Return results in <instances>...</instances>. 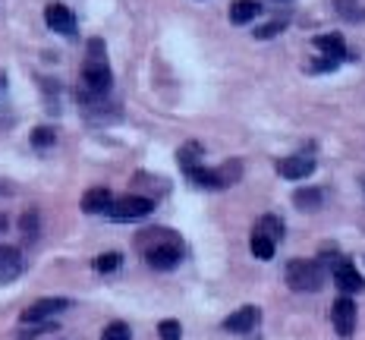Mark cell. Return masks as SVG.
<instances>
[{"label": "cell", "instance_id": "1", "mask_svg": "<svg viewBox=\"0 0 365 340\" xmlns=\"http://www.w3.org/2000/svg\"><path fill=\"white\" fill-rule=\"evenodd\" d=\"M135 246H139V252L145 255V262L155 271H173L182 262V252H186V249H182V239L173 230H164V227H151V230H145L139 239H135Z\"/></svg>", "mask_w": 365, "mask_h": 340}, {"label": "cell", "instance_id": "2", "mask_svg": "<svg viewBox=\"0 0 365 340\" xmlns=\"http://www.w3.org/2000/svg\"><path fill=\"white\" fill-rule=\"evenodd\" d=\"M82 86H86V92L95 95V98H108L110 88H113L108 48H104L101 38H91L88 41V57H86V63H82Z\"/></svg>", "mask_w": 365, "mask_h": 340}, {"label": "cell", "instance_id": "3", "mask_svg": "<svg viewBox=\"0 0 365 340\" xmlns=\"http://www.w3.org/2000/svg\"><path fill=\"white\" fill-rule=\"evenodd\" d=\"M284 274H287V287L296 293H318L324 287V268L312 259H293Z\"/></svg>", "mask_w": 365, "mask_h": 340}, {"label": "cell", "instance_id": "4", "mask_svg": "<svg viewBox=\"0 0 365 340\" xmlns=\"http://www.w3.org/2000/svg\"><path fill=\"white\" fill-rule=\"evenodd\" d=\"M240 173H242V164L237 161V158H230L224 168H205V164H202V168L189 170L186 177L192 180L195 186H202V189H227V186L237 183Z\"/></svg>", "mask_w": 365, "mask_h": 340}, {"label": "cell", "instance_id": "5", "mask_svg": "<svg viewBox=\"0 0 365 340\" xmlns=\"http://www.w3.org/2000/svg\"><path fill=\"white\" fill-rule=\"evenodd\" d=\"M151 211H155V199H148V195H123V199H113L108 217L123 224V221H142Z\"/></svg>", "mask_w": 365, "mask_h": 340}, {"label": "cell", "instance_id": "6", "mask_svg": "<svg viewBox=\"0 0 365 340\" xmlns=\"http://www.w3.org/2000/svg\"><path fill=\"white\" fill-rule=\"evenodd\" d=\"M66 309H70V299H63V297H44V299H35L29 309H22L19 321L22 324H44L48 319H54V315L66 312Z\"/></svg>", "mask_w": 365, "mask_h": 340}, {"label": "cell", "instance_id": "7", "mask_svg": "<svg viewBox=\"0 0 365 340\" xmlns=\"http://www.w3.org/2000/svg\"><path fill=\"white\" fill-rule=\"evenodd\" d=\"M331 277H334V284H337V290L344 293V297H353V293H359L362 287H365L362 274L353 268V262L344 259V255H340V259L331 264Z\"/></svg>", "mask_w": 365, "mask_h": 340}, {"label": "cell", "instance_id": "8", "mask_svg": "<svg viewBox=\"0 0 365 340\" xmlns=\"http://www.w3.org/2000/svg\"><path fill=\"white\" fill-rule=\"evenodd\" d=\"M258 321H262V309L258 306H242L237 312H230L224 321H220V328L227 331V334H252L258 328Z\"/></svg>", "mask_w": 365, "mask_h": 340}, {"label": "cell", "instance_id": "9", "mask_svg": "<svg viewBox=\"0 0 365 340\" xmlns=\"http://www.w3.org/2000/svg\"><path fill=\"white\" fill-rule=\"evenodd\" d=\"M356 302L349 297H340L337 302L331 306V321H334V331H337L340 337H353L356 334Z\"/></svg>", "mask_w": 365, "mask_h": 340}, {"label": "cell", "instance_id": "10", "mask_svg": "<svg viewBox=\"0 0 365 340\" xmlns=\"http://www.w3.org/2000/svg\"><path fill=\"white\" fill-rule=\"evenodd\" d=\"M315 158L312 155H290V158H280V164H277V173L284 180H296V183H299V180H309L312 173H315Z\"/></svg>", "mask_w": 365, "mask_h": 340}, {"label": "cell", "instance_id": "11", "mask_svg": "<svg viewBox=\"0 0 365 340\" xmlns=\"http://www.w3.org/2000/svg\"><path fill=\"white\" fill-rule=\"evenodd\" d=\"M44 22H48L51 32H57V35H63V38H76V16L70 13V6L51 4L48 10H44Z\"/></svg>", "mask_w": 365, "mask_h": 340}, {"label": "cell", "instance_id": "12", "mask_svg": "<svg viewBox=\"0 0 365 340\" xmlns=\"http://www.w3.org/2000/svg\"><path fill=\"white\" fill-rule=\"evenodd\" d=\"M22 271H26L22 252L16 246H4V243H0V284H13Z\"/></svg>", "mask_w": 365, "mask_h": 340}, {"label": "cell", "instance_id": "13", "mask_svg": "<svg viewBox=\"0 0 365 340\" xmlns=\"http://www.w3.org/2000/svg\"><path fill=\"white\" fill-rule=\"evenodd\" d=\"M110 205H113V195H110V189H104V186H95L82 195V211H86V215H108Z\"/></svg>", "mask_w": 365, "mask_h": 340}, {"label": "cell", "instance_id": "14", "mask_svg": "<svg viewBox=\"0 0 365 340\" xmlns=\"http://www.w3.org/2000/svg\"><path fill=\"white\" fill-rule=\"evenodd\" d=\"M315 48L322 51L324 57H331V60H353V54L346 51V44H344V38H340L337 32H331V35H315Z\"/></svg>", "mask_w": 365, "mask_h": 340}, {"label": "cell", "instance_id": "15", "mask_svg": "<svg viewBox=\"0 0 365 340\" xmlns=\"http://www.w3.org/2000/svg\"><path fill=\"white\" fill-rule=\"evenodd\" d=\"M252 233H258V237H268V239H274V243H280V239H284V221H280L277 215H262L255 221Z\"/></svg>", "mask_w": 365, "mask_h": 340}, {"label": "cell", "instance_id": "16", "mask_svg": "<svg viewBox=\"0 0 365 340\" xmlns=\"http://www.w3.org/2000/svg\"><path fill=\"white\" fill-rule=\"evenodd\" d=\"M202 155H205V148L199 145V142H186V145H180V151H177V161H180L182 173H189V170L202 168Z\"/></svg>", "mask_w": 365, "mask_h": 340}, {"label": "cell", "instance_id": "17", "mask_svg": "<svg viewBox=\"0 0 365 340\" xmlns=\"http://www.w3.org/2000/svg\"><path fill=\"white\" fill-rule=\"evenodd\" d=\"M322 202H324V192L322 189H296L293 192V205L299 208V211H318L322 208Z\"/></svg>", "mask_w": 365, "mask_h": 340}, {"label": "cell", "instance_id": "18", "mask_svg": "<svg viewBox=\"0 0 365 340\" xmlns=\"http://www.w3.org/2000/svg\"><path fill=\"white\" fill-rule=\"evenodd\" d=\"M258 13H262V6H258L255 0H237V4L230 6V22L233 26H246V22H252Z\"/></svg>", "mask_w": 365, "mask_h": 340}, {"label": "cell", "instance_id": "19", "mask_svg": "<svg viewBox=\"0 0 365 340\" xmlns=\"http://www.w3.org/2000/svg\"><path fill=\"white\" fill-rule=\"evenodd\" d=\"M249 246H252V255H255V259H262V262L274 259V252H277V243H274V239H268V237H258V233H252Z\"/></svg>", "mask_w": 365, "mask_h": 340}, {"label": "cell", "instance_id": "20", "mask_svg": "<svg viewBox=\"0 0 365 340\" xmlns=\"http://www.w3.org/2000/svg\"><path fill=\"white\" fill-rule=\"evenodd\" d=\"M19 233L29 239V243H35L38 239V211L35 208H29L26 215L19 217Z\"/></svg>", "mask_w": 365, "mask_h": 340}, {"label": "cell", "instance_id": "21", "mask_svg": "<svg viewBox=\"0 0 365 340\" xmlns=\"http://www.w3.org/2000/svg\"><path fill=\"white\" fill-rule=\"evenodd\" d=\"M334 6H337V13L344 19H349V22H362L365 19V10L356 0H334Z\"/></svg>", "mask_w": 365, "mask_h": 340}, {"label": "cell", "instance_id": "22", "mask_svg": "<svg viewBox=\"0 0 365 340\" xmlns=\"http://www.w3.org/2000/svg\"><path fill=\"white\" fill-rule=\"evenodd\" d=\"M29 142H32V148H51L57 142V133L51 130V126H35L32 135H29Z\"/></svg>", "mask_w": 365, "mask_h": 340}, {"label": "cell", "instance_id": "23", "mask_svg": "<svg viewBox=\"0 0 365 340\" xmlns=\"http://www.w3.org/2000/svg\"><path fill=\"white\" fill-rule=\"evenodd\" d=\"M101 340H133V328H129L126 321H110L108 328H104Z\"/></svg>", "mask_w": 365, "mask_h": 340}, {"label": "cell", "instance_id": "24", "mask_svg": "<svg viewBox=\"0 0 365 340\" xmlns=\"http://www.w3.org/2000/svg\"><path fill=\"white\" fill-rule=\"evenodd\" d=\"M158 337L161 340H180L182 337V324L177 319H164L161 324H158Z\"/></svg>", "mask_w": 365, "mask_h": 340}, {"label": "cell", "instance_id": "25", "mask_svg": "<svg viewBox=\"0 0 365 340\" xmlns=\"http://www.w3.org/2000/svg\"><path fill=\"white\" fill-rule=\"evenodd\" d=\"M117 268H120V252H104L95 259V271H101V274H110Z\"/></svg>", "mask_w": 365, "mask_h": 340}, {"label": "cell", "instance_id": "26", "mask_svg": "<svg viewBox=\"0 0 365 340\" xmlns=\"http://www.w3.org/2000/svg\"><path fill=\"white\" fill-rule=\"evenodd\" d=\"M287 22H268V26H262L255 32V38H262V41H268V38H274V35H280V29H284Z\"/></svg>", "mask_w": 365, "mask_h": 340}, {"label": "cell", "instance_id": "27", "mask_svg": "<svg viewBox=\"0 0 365 340\" xmlns=\"http://www.w3.org/2000/svg\"><path fill=\"white\" fill-rule=\"evenodd\" d=\"M309 70L312 73H331V70H337V60H331V57L328 60H318V63H312Z\"/></svg>", "mask_w": 365, "mask_h": 340}, {"label": "cell", "instance_id": "28", "mask_svg": "<svg viewBox=\"0 0 365 340\" xmlns=\"http://www.w3.org/2000/svg\"><path fill=\"white\" fill-rule=\"evenodd\" d=\"M13 192V186H4V183H0V195H10Z\"/></svg>", "mask_w": 365, "mask_h": 340}, {"label": "cell", "instance_id": "29", "mask_svg": "<svg viewBox=\"0 0 365 340\" xmlns=\"http://www.w3.org/2000/svg\"><path fill=\"white\" fill-rule=\"evenodd\" d=\"M4 88H6V76L0 73V92H4Z\"/></svg>", "mask_w": 365, "mask_h": 340}, {"label": "cell", "instance_id": "30", "mask_svg": "<svg viewBox=\"0 0 365 340\" xmlns=\"http://www.w3.org/2000/svg\"><path fill=\"white\" fill-rule=\"evenodd\" d=\"M4 227H6V217H4V215H0V230H4Z\"/></svg>", "mask_w": 365, "mask_h": 340}, {"label": "cell", "instance_id": "31", "mask_svg": "<svg viewBox=\"0 0 365 340\" xmlns=\"http://www.w3.org/2000/svg\"><path fill=\"white\" fill-rule=\"evenodd\" d=\"M362 186H365V183H362Z\"/></svg>", "mask_w": 365, "mask_h": 340}]
</instances>
